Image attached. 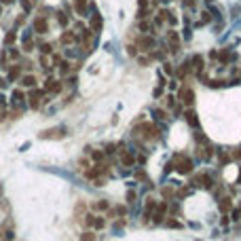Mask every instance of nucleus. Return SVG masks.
<instances>
[{
    "mask_svg": "<svg viewBox=\"0 0 241 241\" xmlns=\"http://www.w3.org/2000/svg\"><path fill=\"white\" fill-rule=\"evenodd\" d=\"M176 165H178L176 169H178L180 174H188L190 167H192V161H190L188 157H184V155H178V157H176Z\"/></svg>",
    "mask_w": 241,
    "mask_h": 241,
    "instance_id": "nucleus-1",
    "label": "nucleus"
},
{
    "mask_svg": "<svg viewBox=\"0 0 241 241\" xmlns=\"http://www.w3.org/2000/svg\"><path fill=\"white\" fill-rule=\"evenodd\" d=\"M178 98H180L186 106H192V102H195V91H192L190 87H182L180 93H178Z\"/></svg>",
    "mask_w": 241,
    "mask_h": 241,
    "instance_id": "nucleus-2",
    "label": "nucleus"
},
{
    "mask_svg": "<svg viewBox=\"0 0 241 241\" xmlns=\"http://www.w3.org/2000/svg\"><path fill=\"white\" fill-rule=\"evenodd\" d=\"M64 135H66V131H64V129H49V131L40 133V138H42V140H57V138H64Z\"/></svg>",
    "mask_w": 241,
    "mask_h": 241,
    "instance_id": "nucleus-3",
    "label": "nucleus"
},
{
    "mask_svg": "<svg viewBox=\"0 0 241 241\" xmlns=\"http://www.w3.org/2000/svg\"><path fill=\"white\" fill-rule=\"evenodd\" d=\"M167 40H169V44H172V53H176L180 49V36H178V32H169V34H167Z\"/></svg>",
    "mask_w": 241,
    "mask_h": 241,
    "instance_id": "nucleus-4",
    "label": "nucleus"
},
{
    "mask_svg": "<svg viewBox=\"0 0 241 241\" xmlns=\"http://www.w3.org/2000/svg\"><path fill=\"white\" fill-rule=\"evenodd\" d=\"M0 241H13L11 231H9V226H7V224H2V226H0Z\"/></svg>",
    "mask_w": 241,
    "mask_h": 241,
    "instance_id": "nucleus-5",
    "label": "nucleus"
},
{
    "mask_svg": "<svg viewBox=\"0 0 241 241\" xmlns=\"http://www.w3.org/2000/svg\"><path fill=\"white\" fill-rule=\"evenodd\" d=\"M102 30V19H100V15H93V19H91V32H100Z\"/></svg>",
    "mask_w": 241,
    "mask_h": 241,
    "instance_id": "nucleus-6",
    "label": "nucleus"
},
{
    "mask_svg": "<svg viewBox=\"0 0 241 241\" xmlns=\"http://www.w3.org/2000/svg\"><path fill=\"white\" fill-rule=\"evenodd\" d=\"M44 89H47V91H51V93H57V91L61 89V85H59L57 81H47V85H44Z\"/></svg>",
    "mask_w": 241,
    "mask_h": 241,
    "instance_id": "nucleus-7",
    "label": "nucleus"
},
{
    "mask_svg": "<svg viewBox=\"0 0 241 241\" xmlns=\"http://www.w3.org/2000/svg\"><path fill=\"white\" fill-rule=\"evenodd\" d=\"M61 42H64V44H72V42H76V36L66 30V32L61 34Z\"/></svg>",
    "mask_w": 241,
    "mask_h": 241,
    "instance_id": "nucleus-8",
    "label": "nucleus"
},
{
    "mask_svg": "<svg viewBox=\"0 0 241 241\" xmlns=\"http://www.w3.org/2000/svg\"><path fill=\"white\" fill-rule=\"evenodd\" d=\"M36 32H49V23H47L44 19H36Z\"/></svg>",
    "mask_w": 241,
    "mask_h": 241,
    "instance_id": "nucleus-9",
    "label": "nucleus"
},
{
    "mask_svg": "<svg viewBox=\"0 0 241 241\" xmlns=\"http://www.w3.org/2000/svg\"><path fill=\"white\" fill-rule=\"evenodd\" d=\"M140 44H142V51H150V47L155 44V40H152L150 36H146V38H142V40H140Z\"/></svg>",
    "mask_w": 241,
    "mask_h": 241,
    "instance_id": "nucleus-10",
    "label": "nucleus"
},
{
    "mask_svg": "<svg viewBox=\"0 0 241 241\" xmlns=\"http://www.w3.org/2000/svg\"><path fill=\"white\" fill-rule=\"evenodd\" d=\"M74 9H76L81 15H85V11H87V0H74Z\"/></svg>",
    "mask_w": 241,
    "mask_h": 241,
    "instance_id": "nucleus-11",
    "label": "nucleus"
},
{
    "mask_svg": "<svg viewBox=\"0 0 241 241\" xmlns=\"http://www.w3.org/2000/svg\"><path fill=\"white\" fill-rule=\"evenodd\" d=\"M186 120H188L190 125H197V123H199V118H197L195 110H186Z\"/></svg>",
    "mask_w": 241,
    "mask_h": 241,
    "instance_id": "nucleus-12",
    "label": "nucleus"
},
{
    "mask_svg": "<svg viewBox=\"0 0 241 241\" xmlns=\"http://www.w3.org/2000/svg\"><path fill=\"white\" fill-rule=\"evenodd\" d=\"M21 85H23V87H34V85H36V78H34L32 74H28V76L21 78Z\"/></svg>",
    "mask_w": 241,
    "mask_h": 241,
    "instance_id": "nucleus-13",
    "label": "nucleus"
},
{
    "mask_svg": "<svg viewBox=\"0 0 241 241\" xmlns=\"http://www.w3.org/2000/svg\"><path fill=\"white\" fill-rule=\"evenodd\" d=\"M192 68H195L197 72H201V68H203V59H201V55H195V57H192Z\"/></svg>",
    "mask_w": 241,
    "mask_h": 241,
    "instance_id": "nucleus-14",
    "label": "nucleus"
},
{
    "mask_svg": "<svg viewBox=\"0 0 241 241\" xmlns=\"http://www.w3.org/2000/svg\"><path fill=\"white\" fill-rule=\"evenodd\" d=\"M38 95H40V91H32V95H30V106L32 108H38Z\"/></svg>",
    "mask_w": 241,
    "mask_h": 241,
    "instance_id": "nucleus-15",
    "label": "nucleus"
},
{
    "mask_svg": "<svg viewBox=\"0 0 241 241\" xmlns=\"http://www.w3.org/2000/svg\"><path fill=\"white\" fill-rule=\"evenodd\" d=\"M233 207V203H231V199H222V203H220V209L222 211H228Z\"/></svg>",
    "mask_w": 241,
    "mask_h": 241,
    "instance_id": "nucleus-16",
    "label": "nucleus"
},
{
    "mask_svg": "<svg viewBox=\"0 0 241 241\" xmlns=\"http://www.w3.org/2000/svg\"><path fill=\"white\" fill-rule=\"evenodd\" d=\"M19 72H21V70H19V66H13V68H11V72H9V76H11V78H17V76H19Z\"/></svg>",
    "mask_w": 241,
    "mask_h": 241,
    "instance_id": "nucleus-17",
    "label": "nucleus"
},
{
    "mask_svg": "<svg viewBox=\"0 0 241 241\" xmlns=\"http://www.w3.org/2000/svg\"><path fill=\"white\" fill-rule=\"evenodd\" d=\"M70 66H72L70 61H61V68H59V70H61V74H68V72H70Z\"/></svg>",
    "mask_w": 241,
    "mask_h": 241,
    "instance_id": "nucleus-18",
    "label": "nucleus"
},
{
    "mask_svg": "<svg viewBox=\"0 0 241 241\" xmlns=\"http://www.w3.org/2000/svg\"><path fill=\"white\" fill-rule=\"evenodd\" d=\"M83 241H95V235L93 233H83Z\"/></svg>",
    "mask_w": 241,
    "mask_h": 241,
    "instance_id": "nucleus-19",
    "label": "nucleus"
},
{
    "mask_svg": "<svg viewBox=\"0 0 241 241\" xmlns=\"http://www.w3.org/2000/svg\"><path fill=\"white\" fill-rule=\"evenodd\" d=\"M163 195H165V197H172V195H174V188H172V186H165V188H163Z\"/></svg>",
    "mask_w": 241,
    "mask_h": 241,
    "instance_id": "nucleus-20",
    "label": "nucleus"
},
{
    "mask_svg": "<svg viewBox=\"0 0 241 241\" xmlns=\"http://www.w3.org/2000/svg\"><path fill=\"white\" fill-rule=\"evenodd\" d=\"M57 21L61 23V26H66V23H68V19H66V15H64V13H57Z\"/></svg>",
    "mask_w": 241,
    "mask_h": 241,
    "instance_id": "nucleus-21",
    "label": "nucleus"
},
{
    "mask_svg": "<svg viewBox=\"0 0 241 241\" xmlns=\"http://www.w3.org/2000/svg\"><path fill=\"white\" fill-rule=\"evenodd\" d=\"M93 224H95V228H102V226H104L106 222H104L102 218H98V220H93Z\"/></svg>",
    "mask_w": 241,
    "mask_h": 241,
    "instance_id": "nucleus-22",
    "label": "nucleus"
},
{
    "mask_svg": "<svg viewBox=\"0 0 241 241\" xmlns=\"http://www.w3.org/2000/svg\"><path fill=\"white\" fill-rule=\"evenodd\" d=\"M123 163H125V165H131V163H133V159H131L129 155H123Z\"/></svg>",
    "mask_w": 241,
    "mask_h": 241,
    "instance_id": "nucleus-23",
    "label": "nucleus"
},
{
    "mask_svg": "<svg viewBox=\"0 0 241 241\" xmlns=\"http://www.w3.org/2000/svg\"><path fill=\"white\" fill-rule=\"evenodd\" d=\"M40 51H42V53H51V44H42Z\"/></svg>",
    "mask_w": 241,
    "mask_h": 241,
    "instance_id": "nucleus-24",
    "label": "nucleus"
},
{
    "mask_svg": "<svg viewBox=\"0 0 241 241\" xmlns=\"http://www.w3.org/2000/svg\"><path fill=\"white\" fill-rule=\"evenodd\" d=\"M13 40H15V34H13V32H11V34H7V44H11Z\"/></svg>",
    "mask_w": 241,
    "mask_h": 241,
    "instance_id": "nucleus-25",
    "label": "nucleus"
},
{
    "mask_svg": "<svg viewBox=\"0 0 241 241\" xmlns=\"http://www.w3.org/2000/svg\"><path fill=\"white\" fill-rule=\"evenodd\" d=\"M95 207H100V209H106V207H108V203H106V201H100V203L95 205Z\"/></svg>",
    "mask_w": 241,
    "mask_h": 241,
    "instance_id": "nucleus-26",
    "label": "nucleus"
},
{
    "mask_svg": "<svg viewBox=\"0 0 241 241\" xmlns=\"http://www.w3.org/2000/svg\"><path fill=\"white\" fill-rule=\"evenodd\" d=\"M127 51H129V55H135V47H133V44H129V47H127Z\"/></svg>",
    "mask_w": 241,
    "mask_h": 241,
    "instance_id": "nucleus-27",
    "label": "nucleus"
},
{
    "mask_svg": "<svg viewBox=\"0 0 241 241\" xmlns=\"http://www.w3.org/2000/svg\"><path fill=\"white\" fill-rule=\"evenodd\" d=\"M93 159L95 161H102V152H93Z\"/></svg>",
    "mask_w": 241,
    "mask_h": 241,
    "instance_id": "nucleus-28",
    "label": "nucleus"
},
{
    "mask_svg": "<svg viewBox=\"0 0 241 241\" xmlns=\"http://www.w3.org/2000/svg\"><path fill=\"white\" fill-rule=\"evenodd\" d=\"M15 0H2V4H13Z\"/></svg>",
    "mask_w": 241,
    "mask_h": 241,
    "instance_id": "nucleus-29",
    "label": "nucleus"
},
{
    "mask_svg": "<svg viewBox=\"0 0 241 241\" xmlns=\"http://www.w3.org/2000/svg\"><path fill=\"white\" fill-rule=\"evenodd\" d=\"M0 108H4V102H2V98H0Z\"/></svg>",
    "mask_w": 241,
    "mask_h": 241,
    "instance_id": "nucleus-30",
    "label": "nucleus"
}]
</instances>
